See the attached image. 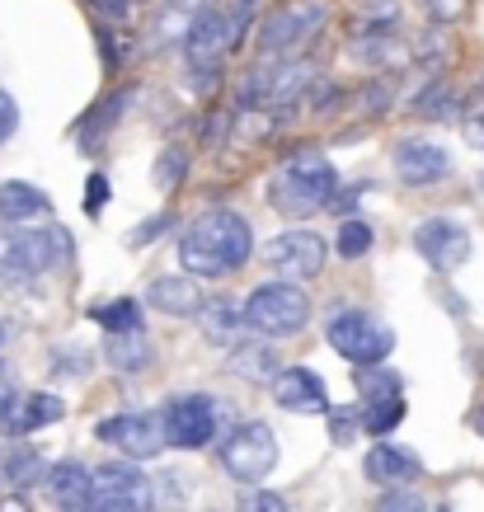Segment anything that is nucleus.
I'll return each instance as SVG.
<instances>
[{
  "instance_id": "nucleus-1",
  "label": "nucleus",
  "mask_w": 484,
  "mask_h": 512,
  "mask_svg": "<svg viewBox=\"0 0 484 512\" xmlns=\"http://www.w3.org/2000/svg\"><path fill=\"white\" fill-rule=\"evenodd\" d=\"M254 249V231L250 221L231 212V207H217V212H203L179 240V264L193 273V278H226L250 259Z\"/></svg>"
},
{
  "instance_id": "nucleus-2",
  "label": "nucleus",
  "mask_w": 484,
  "mask_h": 512,
  "mask_svg": "<svg viewBox=\"0 0 484 512\" xmlns=\"http://www.w3.org/2000/svg\"><path fill=\"white\" fill-rule=\"evenodd\" d=\"M334 193H339V174L320 151H297V156L282 160L278 179L268 188V198L278 212L287 217H311L320 207H334Z\"/></svg>"
},
{
  "instance_id": "nucleus-3",
  "label": "nucleus",
  "mask_w": 484,
  "mask_h": 512,
  "mask_svg": "<svg viewBox=\"0 0 484 512\" xmlns=\"http://www.w3.org/2000/svg\"><path fill=\"white\" fill-rule=\"evenodd\" d=\"M250 24V5H231V10H203L193 19L184 38V57L193 71H217L221 57L240 47V33Z\"/></svg>"
},
{
  "instance_id": "nucleus-4",
  "label": "nucleus",
  "mask_w": 484,
  "mask_h": 512,
  "mask_svg": "<svg viewBox=\"0 0 484 512\" xmlns=\"http://www.w3.org/2000/svg\"><path fill=\"white\" fill-rule=\"evenodd\" d=\"M311 320V301L297 282H264L259 292L245 301V325L264 339H282V334H297Z\"/></svg>"
},
{
  "instance_id": "nucleus-5",
  "label": "nucleus",
  "mask_w": 484,
  "mask_h": 512,
  "mask_svg": "<svg viewBox=\"0 0 484 512\" xmlns=\"http://www.w3.org/2000/svg\"><path fill=\"white\" fill-rule=\"evenodd\" d=\"M325 334H329V348L344 362H353V367H376L395 348V334L367 311H339L329 320Z\"/></svg>"
},
{
  "instance_id": "nucleus-6",
  "label": "nucleus",
  "mask_w": 484,
  "mask_h": 512,
  "mask_svg": "<svg viewBox=\"0 0 484 512\" xmlns=\"http://www.w3.org/2000/svg\"><path fill=\"white\" fill-rule=\"evenodd\" d=\"M264 264H268V273H278L282 282H311V278H320V268H325V240L315 231H306V226L282 231L268 240Z\"/></svg>"
},
{
  "instance_id": "nucleus-7",
  "label": "nucleus",
  "mask_w": 484,
  "mask_h": 512,
  "mask_svg": "<svg viewBox=\"0 0 484 512\" xmlns=\"http://www.w3.org/2000/svg\"><path fill=\"white\" fill-rule=\"evenodd\" d=\"M221 466L226 475L240 484H259L268 470L278 466V442L264 423H245L240 433H231V442L221 447Z\"/></svg>"
},
{
  "instance_id": "nucleus-8",
  "label": "nucleus",
  "mask_w": 484,
  "mask_h": 512,
  "mask_svg": "<svg viewBox=\"0 0 484 512\" xmlns=\"http://www.w3.org/2000/svg\"><path fill=\"white\" fill-rule=\"evenodd\" d=\"M156 489L141 480L132 466H99L94 470L90 508L94 512H151Z\"/></svg>"
},
{
  "instance_id": "nucleus-9",
  "label": "nucleus",
  "mask_w": 484,
  "mask_h": 512,
  "mask_svg": "<svg viewBox=\"0 0 484 512\" xmlns=\"http://www.w3.org/2000/svg\"><path fill=\"white\" fill-rule=\"evenodd\" d=\"M320 24H325V5H320V0L273 10V15L264 19V29H259V52H264V57H287V52L306 43Z\"/></svg>"
},
{
  "instance_id": "nucleus-10",
  "label": "nucleus",
  "mask_w": 484,
  "mask_h": 512,
  "mask_svg": "<svg viewBox=\"0 0 484 512\" xmlns=\"http://www.w3.org/2000/svg\"><path fill=\"white\" fill-rule=\"evenodd\" d=\"M160 423H165V442H170V447L198 451L217 433V409H212L207 395H179V400H170V409L160 414Z\"/></svg>"
},
{
  "instance_id": "nucleus-11",
  "label": "nucleus",
  "mask_w": 484,
  "mask_h": 512,
  "mask_svg": "<svg viewBox=\"0 0 484 512\" xmlns=\"http://www.w3.org/2000/svg\"><path fill=\"white\" fill-rule=\"evenodd\" d=\"M99 442H113L118 451H127L132 461H146V456H160L165 442V423L156 414H113V419L99 423Z\"/></svg>"
},
{
  "instance_id": "nucleus-12",
  "label": "nucleus",
  "mask_w": 484,
  "mask_h": 512,
  "mask_svg": "<svg viewBox=\"0 0 484 512\" xmlns=\"http://www.w3.org/2000/svg\"><path fill=\"white\" fill-rule=\"evenodd\" d=\"M414 249H419L433 268H456L470 259V231L452 217H428L419 231H414Z\"/></svg>"
},
{
  "instance_id": "nucleus-13",
  "label": "nucleus",
  "mask_w": 484,
  "mask_h": 512,
  "mask_svg": "<svg viewBox=\"0 0 484 512\" xmlns=\"http://www.w3.org/2000/svg\"><path fill=\"white\" fill-rule=\"evenodd\" d=\"M0 259L24 273H47L66 259V231H15L0 245Z\"/></svg>"
},
{
  "instance_id": "nucleus-14",
  "label": "nucleus",
  "mask_w": 484,
  "mask_h": 512,
  "mask_svg": "<svg viewBox=\"0 0 484 512\" xmlns=\"http://www.w3.org/2000/svg\"><path fill=\"white\" fill-rule=\"evenodd\" d=\"M395 174H400V184H409V188L442 184V179L452 174V156L442 151L438 141L409 137V141L395 146Z\"/></svg>"
},
{
  "instance_id": "nucleus-15",
  "label": "nucleus",
  "mask_w": 484,
  "mask_h": 512,
  "mask_svg": "<svg viewBox=\"0 0 484 512\" xmlns=\"http://www.w3.org/2000/svg\"><path fill=\"white\" fill-rule=\"evenodd\" d=\"M66 414V404L57 395H43V390H33V395H10V400L0 404V433L10 437H24V433H38L47 423H57Z\"/></svg>"
},
{
  "instance_id": "nucleus-16",
  "label": "nucleus",
  "mask_w": 484,
  "mask_h": 512,
  "mask_svg": "<svg viewBox=\"0 0 484 512\" xmlns=\"http://www.w3.org/2000/svg\"><path fill=\"white\" fill-rule=\"evenodd\" d=\"M273 400L292 414H325L329 409V395H325V381L306 367H287V372L273 376Z\"/></svg>"
},
{
  "instance_id": "nucleus-17",
  "label": "nucleus",
  "mask_w": 484,
  "mask_h": 512,
  "mask_svg": "<svg viewBox=\"0 0 484 512\" xmlns=\"http://www.w3.org/2000/svg\"><path fill=\"white\" fill-rule=\"evenodd\" d=\"M47 484V498L57 503V508H85L90 503V489H94V475L76 461H62V466H52L43 475Z\"/></svg>"
},
{
  "instance_id": "nucleus-18",
  "label": "nucleus",
  "mask_w": 484,
  "mask_h": 512,
  "mask_svg": "<svg viewBox=\"0 0 484 512\" xmlns=\"http://www.w3.org/2000/svg\"><path fill=\"white\" fill-rule=\"evenodd\" d=\"M146 301L165 315H198L207 306L193 278H156L151 282V292H146Z\"/></svg>"
},
{
  "instance_id": "nucleus-19",
  "label": "nucleus",
  "mask_w": 484,
  "mask_h": 512,
  "mask_svg": "<svg viewBox=\"0 0 484 512\" xmlns=\"http://www.w3.org/2000/svg\"><path fill=\"white\" fill-rule=\"evenodd\" d=\"M367 480H376V484H405V480H414L419 475V461L409 456V451H400V447H372L367 451Z\"/></svg>"
},
{
  "instance_id": "nucleus-20",
  "label": "nucleus",
  "mask_w": 484,
  "mask_h": 512,
  "mask_svg": "<svg viewBox=\"0 0 484 512\" xmlns=\"http://www.w3.org/2000/svg\"><path fill=\"white\" fill-rule=\"evenodd\" d=\"M43 480V456L33 447H5L0 451V484L5 489H33V484Z\"/></svg>"
},
{
  "instance_id": "nucleus-21",
  "label": "nucleus",
  "mask_w": 484,
  "mask_h": 512,
  "mask_svg": "<svg viewBox=\"0 0 484 512\" xmlns=\"http://www.w3.org/2000/svg\"><path fill=\"white\" fill-rule=\"evenodd\" d=\"M47 212V193L33 184H19V179H10V184H0V217L5 221H29V217H43Z\"/></svg>"
},
{
  "instance_id": "nucleus-22",
  "label": "nucleus",
  "mask_w": 484,
  "mask_h": 512,
  "mask_svg": "<svg viewBox=\"0 0 484 512\" xmlns=\"http://www.w3.org/2000/svg\"><path fill=\"white\" fill-rule=\"evenodd\" d=\"M231 372L268 386V376H278V357H273V348H264V343H240L231 353Z\"/></svg>"
},
{
  "instance_id": "nucleus-23",
  "label": "nucleus",
  "mask_w": 484,
  "mask_h": 512,
  "mask_svg": "<svg viewBox=\"0 0 484 512\" xmlns=\"http://www.w3.org/2000/svg\"><path fill=\"white\" fill-rule=\"evenodd\" d=\"M109 362L118 372H141L151 362V343L141 329H127V334H113L109 339Z\"/></svg>"
},
{
  "instance_id": "nucleus-24",
  "label": "nucleus",
  "mask_w": 484,
  "mask_h": 512,
  "mask_svg": "<svg viewBox=\"0 0 484 512\" xmlns=\"http://www.w3.org/2000/svg\"><path fill=\"white\" fill-rule=\"evenodd\" d=\"M94 320L113 334H127V329H141V306L132 296H118V301H104V306H94Z\"/></svg>"
},
{
  "instance_id": "nucleus-25",
  "label": "nucleus",
  "mask_w": 484,
  "mask_h": 512,
  "mask_svg": "<svg viewBox=\"0 0 484 512\" xmlns=\"http://www.w3.org/2000/svg\"><path fill=\"white\" fill-rule=\"evenodd\" d=\"M400 419H405V395H391V400H367V404H362V428H372V433H391Z\"/></svg>"
},
{
  "instance_id": "nucleus-26",
  "label": "nucleus",
  "mask_w": 484,
  "mask_h": 512,
  "mask_svg": "<svg viewBox=\"0 0 484 512\" xmlns=\"http://www.w3.org/2000/svg\"><path fill=\"white\" fill-rule=\"evenodd\" d=\"M198 315H203V329H207V334H212L217 343H226V348H231L235 329H240V320H245V315H235L231 301H212V306H207V311H198Z\"/></svg>"
},
{
  "instance_id": "nucleus-27",
  "label": "nucleus",
  "mask_w": 484,
  "mask_h": 512,
  "mask_svg": "<svg viewBox=\"0 0 484 512\" xmlns=\"http://www.w3.org/2000/svg\"><path fill=\"white\" fill-rule=\"evenodd\" d=\"M334 245H339V254H344V259H362V254L372 249V226H367V221H344Z\"/></svg>"
},
{
  "instance_id": "nucleus-28",
  "label": "nucleus",
  "mask_w": 484,
  "mask_h": 512,
  "mask_svg": "<svg viewBox=\"0 0 484 512\" xmlns=\"http://www.w3.org/2000/svg\"><path fill=\"white\" fill-rule=\"evenodd\" d=\"M184 170H188V156L179 151V146H170V151H165V156L156 160V170H151V179H156L160 193H170V188L179 184V179H184Z\"/></svg>"
},
{
  "instance_id": "nucleus-29",
  "label": "nucleus",
  "mask_w": 484,
  "mask_h": 512,
  "mask_svg": "<svg viewBox=\"0 0 484 512\" xmlns=\"http://www.w3.org/2000/svg\"><path fill=\"white\" fill-rule=\"evenodd\" d=\"M358 386H362V404L367 400H391V395H400V376L395 372H367V367H362Z\"/></svg>"
},
{
  "instance_id": "nucleus-30",
  "label": "nucleus",
  "mask_w": 484,
  "mask_h": 512,
  "mask_svg": "<svg viewBox=\"0 0 484 512\" xmlns=\"http://www.w3.org/2000/svg\"><path fill=\"white\" fill-rule=\"evenodd\" d=\"M405 52H400V43L395 38H381V33H372V38H362L358 43V62H400Z\"/></svg>"
},
{
  "instance_id": "nucleus-31",
  "label": "nucleus",
  "mask_w": 484,
  "mask_h": 512,
  "mask_svg": "<svg viewBox=\"0 0 484 512\" xmlns=\"http://www.w3.org/2000/svg\"><path fill=\"white\" fill-rule=\"evenodd\" d=\"M362 19L381 29V24H395L400 19V0H362Z\"/></svg>"
},
{
  "instance_id": "nucleus-32",
  "label": "nucleus",
  "mask_w": 484,
  "mask_h": 512,
  "mask_svg": "<svg viewBox=\"0 0 484 512\" xmlns=\"http://www.w3.org/2000/svg\"><path fill=\"white\" fill-rule=\"evenodd\" d=\"M376 512H428V503L414 489H395V494H386L376 503Z\"/></svg>"
},
{
  "instance_id": "nucleus-33",
  "label": "nucleus",
  "mask_w": 484,
  "mask_h": 512,
  "mask_svg": "<svg viewBox=\"0 0 484 512\" xmlns=\"http://www.w3.org/2000/svg\"><path fill=\"white\" fill-rule=\"evenodd\" d=\"M15 127H19V104L5 90H0V146L15 137Z\"/></svg>"
},
{
  "instance_id": "nucleus-34",
  "label": "nucleus",
  "mask_w": 484,
  "mask_h": 512,
  "mask_svg": "<svg viewBox=\"0 0 484 512\" xmlns=\"http://www.w3.org/2000/svg\"><path fill=\"white\" fill-rule=\"evenodd\" d=\"M423 5H428V15L438 24H452V19L466 15V0H423Z\"/></svg>"
},
{
  "instance_id": "nucleus-35",
  "label": "nucleus",
  "mask_w": 484,
  "mask_h": 512,
  "mask_svg": "<svg viewBox=\"0 0 484 512\" xmlns=\"http://www.w3.org/2000/svg\"><path fill=\"white\" fill-rule=\"evenodd\" d=\"M170 221H174V217H170V212H165V217H156V221H146V226H137V231L127 235V245H132V249H141V245H151V240H160L156 231H165Z\"/></svg>"
},
{
  "instance_id": "nucleus-36",
  "label": "nucleus",
  "mask_w": 484,
  "mask_h": 512,
  "mask_svg": "<svg viewBox=\"0 0 484 512\" xmlns=\"http://www.w3.org/2000/svg\"><path fill=\"white\" fill-rule=\"evenodd\" d=\"M461 137H466L475 151H484V109H475L466 123H461Z\"/></svg>"
},
{
  "instance_id": "nucleus-37",
  "label": "nucleus",
  "mask_w": 484,
  "mask_h": 512,
  "mask_svg": "<svg viewBox=\"0 0 484 512\" xmlns=\"http://www.w3.org/2000/svg\"><path fill=\"white\" fill-rule=\"evenodd\" d=\"M329 433H334V442H353V437H358V419H353V414H334V423H329Z\"/></svg>"
},
{
  "instance_id": "nucleus-38",
  "label": "nucleus",
  "mask_w": 484,
  "mask_h": 512,
  "mask_svg": "<svg viewBox=\"0 0 484 512\" xmlns=\"http://www.w3.org/2000/svg\"><path fill=\"white\" fill-rule=\"evenodd\" d=\"M245 512H287V508H282L278 494H264V489H259V494L245 498Z\"/></svg>"
},
{
  "instance_id": "nucleus-39",
  "label": "nucleus",
  "mask_w": 484,
  "mask_h": 512,
  "mask_svg": "<svg viewBox=\"0 0 484 512\" xmlns=\"http://www.w3.org/2000/svg\"><path fill=\"white\" fill-rule=\"evenodd\" d=\"M85 193H90V212H99V207L109 202V179H104V174H90V184H85Z\"/></svg>"
},
{
  "instance_id": "nucleus-40",
  "label": "nucleus",
  "mask_w": 484,
  "mask_h": 512,
  "mask_svg": "<svg viewBox=\"0 0 484 512\" xmlns=\"http://www.w3.org/2000/svg\"><path fill=\"white\" fill-rule=\"evenodd\" d=\"M10 395H15V372H10V367H0V404L10 400Z\"/></svg>"
},
{
  "instance_id": "nucleus-41",
  "label": "nucleus",
  "mask_w": 484,
  "mask_h": 512,
  "mask_svg": "<svg viewBox=\"0 0 484 512\" xmlns=\"http://www.w3.org/2000/svg\"><path fill=\"white\" fill-rule=\"evenodd\" d=\"M94 10H104V15H123L127 10V0H90Z\"/></svg>"
},
{
  "instance_id": "nucleus-42",
  "label": "nucleus",
  "mask_w": 484,
  "mask_h": 512,
  "mask_svg": "<svg viewBox=\"0 0 484 512\" xmlns=\"http://www.w3.org/2000/svg\"><path fill=\"white\" fill-rule=\"evenodd\" d=\"M475 428H480V433H484V409H480V414H475Z\"/></svg>"
},
{
  "instance_id": "nucleus-43",
  "label": "nucleus",
  "mask_w": 484,
  "mask_h": 512,
  "mask_svg": "<svg viewBox=\"0 0 484 512\" xmlns=\"http://www.w3.org/2000/svg\"><path fill=\"white\" fill-rule=\"evenodd\" d=\"M62 512H85V508H62Z\"/></svg>"
},
{
  "instance_id": "nucleus-44",
  "label": "nucleus",
  "mask_w": 484,
  "mask_h": 512,
  "mask_svg": "<svg viewBox=\"0 0 484 512\" xmlns=\"http://www.w3.org/2000/svg\"><path fill=\"white\" fill-rule=\"evenodd\" d=\"M480 188H484V174H480Z\"/></svg>"
}]
</instances>
